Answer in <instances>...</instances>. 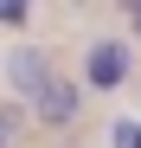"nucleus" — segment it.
Returning <instances> with one entry per match:
<instances>
[{
    "label": "nucleus",
    "instance_id": "f257e3e1",
    "mask_svg": "<svg viewBox=\"0 0 141 148\" xmlns=\"http://www.w3.org/2000/svg\"><path fill=\"white\" fill-rule=\"evenodd\" d=\"M122 77H128V39H96L90 58H83V84L90 90H122Z\"/></svg>",
    "mask_w": 141,
    "mask_h": 148
},
{
    "label": "nucleus",
    "instance_id": "f03ea898",
    "mask_svg": "<svg viewBox=\"0 0 141 148\" xmlns=\"http://www.w3.org/2000/svg\"><path fill=\"white\" fill-rule=\"evenodd\" d=\"M32 116L45 122V129H70V122L83 116V84H64V77H52V84L32 97Z\"/></svg>",
    "mask_w": 141,
    "mask_h": 148
},
{
    "label": "nucleus",
    "instance_id": "7ed1b4c3",
    "mask_svg": "<svg viewBox=\"0 0 141 148\" xmlns=\"http://www.w3.org/2000/svg\"><path fill=\"white\" fill-rule=\"evenodd\" d=\"M45 84H52V64H45L39 45H19V52L7 58V90L13 97H39Z\"/></svg>",
    "mask_w": 141,
    "mask_h": 148
},
{
    "label": "nucleus",
    "instance_id": "20e7f679",
    "mask_svg": "<svg viewBox=\"0 0 141 148\" xmlns=\"http://www.w3.org/2000/svg\"><path fill=\"white\" fill-rule=\"evenodd\" d=\"M115 148H141V122H115Z\"/></svg>",
    "mask_w": 141,
    "mask_h": 148
},
{
    "label": "nucleus",
    "instance_id": "39448f33",
    "mask_svg": "<svg viewBox=\"0 0 141 148\" xmlns=\"http://www.w3.org/2000/svg\"><path fill=\"white\" fill-rule=\"evenodd\" d=\"M7 135H13V116H7V110H0V148H7Z\"/></svg>",
    "mask_w": 141,
    "mask_h": 148
},
{
    "label": "nucleus",
    "instance_id": "423d86ee",
    "mask_svg": "<svg viewBox=\"0 0 141 148\" xmlns=\"http://www.w3.org/2000/svg\"><path fill=\"white\" fill-rule=\"evenodd\" d=\"M128 26H135V32H141V7H135V13H128Z\"/></svg>",
    "mask_w": 141,
    "mask_h": 148
}]
</instances>
